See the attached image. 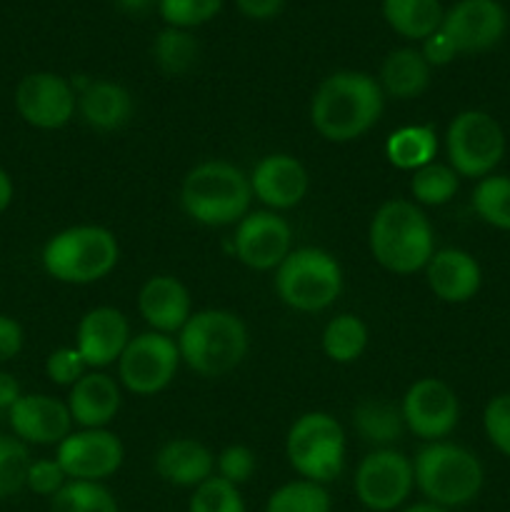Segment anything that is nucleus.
<instances>
[{"label": "nucleus", "instance_id": "nucleus-1", "mask_svg": "<svg viewBox=\"0 0 510 512\" xmlns=\"http://www.w3.org/2000/svg\"><path fill=\"white\" fill-rule=\"evenodd\" d=\"M385 95L380 83L360 70H338L315 88L310 123L328 143H350L373 128L383 115Z\"/></svg>", "mask_w": 510, "mask_h": 512}, {"label": "nucleus", "instance_id": "nucleus-2", "mask_svg": "<svg viewBox=\"0 0 510 512\" xmlns=\"http://www.w3.org/2000/svg\"><path fill=\"white\" fill-rule=\"evenodd\" d=\"M370 255L380 268L395 275L425 270L435 253V235L428 215L413 200H385L368 228Z\"/></svg>", "mask_w": 510, "mask_h": 512}, {"label": "nucleus", "instance_id": "nucleus-3", "mask_svg": "<svg viewBox=\"0 0 510 512\" xmlns=\"http://www.w3.org/2000/svg\"><path fill=\"white\" fill-rule=\"evenodd\" d=\"M180 360L203 378L233 373L250 350V333L243 318L230 310L208 308L190 315L175 338Z\"/></svg>", "mask_w": 510, "mask_h": 512}, {"label": "nucleus", "instance_id": "nucleus-4", "mask_svg": "<svg viewBox=\"0 0 510 512\" xmlns=\"http://www.w3.org/2000/svg\"><path fill=\"white\" fill-rule=\"evenodd\" d=\"M250 178L228 160H203L188 170L180 185L185 215L205 228L240 223L250 213Z\"/></svg>", "mask_w": 510, "mask_h": 512}, {"label": "nucleus", "instance_id": "nucleus-5", "mask_svg": "<svg viewBox=\"0 0 510 512\" xmlns=\"http://www.w3.org/2000/svg\"><path fill=\"white\" fill-rule=\"evenodd\" d=\"M415 488L428 503L440 508H465L480 495L485 470L463 445L438 440L425 443L413 460Z\"/></svg>", "mask_w": 510, "mask_h": 512}, {"label": "nucleus", "instance_id": "nucleus-6", "mask_svg": "<svg viewBox=\"0 0 510 512\" xmlns=\"http://www.w3.org/2000/svg\"><path fill=\"white\" fill-rule=\"evenodd\" d=\"M43 270L65 285H90L108 278L120 260L118 238L103 225H73L43 245Z\"/></svg>", "mask_w": 510, "mask_h": 512}, {"label": "nucleus", "instance_id": "nucleus-7", "mask_svg": "<svg viewBox=\"0 0 510 512\" xmlns=\"http://www.w3.org/2000/svg\"><path fill=\"white\" fill-rule=\"evenodd\" d=\"M275 293L295 313H323L343 293V270L323 248L290 250L275 270Z\"/></svg>", "mask_w": 510, "mask_h": 512}, {"label": "nucleus", "instance_id": "nucleus-8", "mask_svg": "<svg viewBox=\"0 0 510 512\" xmlns=\"http://www.w3.org/2000/svg\"><path fill=\"white\" fill-rule=\"evenodd\" d=\"M345 430L323 410L303 413L290 425L285 438V458L303 480L328 485L345 470Z\"/></svg>", "mask_w": 510, "mask_h": 512}, {"label": "nucleus", "instance_id": "nucleus-9", "mask_svg": "<svg viewBox=\"0 0 510 512\" xmlns=\"http://www.w3.org/2000/svg\"><path fill=\"white\" fill-rule=\"evenodd\" d=\"M448 165L460 178H488L505 155V133L485 110H463L445 130Z\"/></svg>", "mask_w": 510, "mask_h": 512}, {"label": "nucleus", "instance_id": "nucleus-10", "mask_svg": "<svg viewBox=\"0 0 510 512\" xmlns=\"http://www.w3.org/2000/svg\"><path fill=\"white\" fill-rule=\"evenodd\" d=\"M413 488V460L395 448H375L365 455L353 478L355 498L370 512L398 510Z\"/></svg>", "mask_w": 510, "mask_h": 512}, {"label": "nucleus", "instance_id": "nucleus-11", "mask_svg": "<svg viewBox=\"0 0 510 512\" xmlns=\"http://www.w3.org/2000/svg\"><path fill=\"white\" fill-rule=\"evenodd\" d=\"M180 363L183 360L175 338L148 330L130 338L118 360V378L128 393L148 398L173 383Z\"/></svg>", "mask_w": 510, "mask_h": 512}, {"label": "nucleus", "instance_id": "nucleus-12", "mask_svg": "<svg viewBox=\"0 0 510 512\" xmlns=\"http://www.w3.org/2000/svg\"><path fill=\"white\" fill-rule=\"evenodd\" d=\"M405 430L425 443L445 440L455 430L460 418V403L455 390L440 378H420L405 390L403 403Z\"/></svg>", "mask_w": 510, "mask_h": 512}, {"label": "nucleus", "instance_id": "nucleus-13", "mask_svg": "<svg viewBox=\"0 0 510 512\" xmlns=\"http://www.w3.org/2000/svg\"><path fill=\"white\" fill-rule=\"evenodd\" d=\"M15 110L33 128L60 130L78 110V93L63 75L38 70L25 75L15 88Z\"/></svg>", "mask_w": 510, "mask_h": 512}, {"label": "nucleus", "instance_id": "nucleus-14", "mask_svg": "<svg viewBox=\"0 0 510 512\" xmlns=\"http://www.w3.org/2000/svg\"><path fill=\"white\" fill-rule=\"evenodd\" d=\"M55 460L60 463L68 480H83V483H103L113 478L125 460V448L115 433L108 428H95L70 433L58 445Z\"/></svg>", "mask_w": 510, "mask_h": 512}, {"label": "nucleus", "instance_id": "nucleus-15", "mask_svg": "<svg viewBox=\"0 0 510 512\" xmlns=\"http://www.w3.org/2000/svg\"><path fill=\"white\" fill-rule=\"evenodd\" d=\"M233 250L245 268L258 273L278 270L293 250V230L273 210H250L235 228Z\"/></svg>", "mask_w": 510, "mask_h": 512}, {"label": "nucleus", "instance_id": "nucleus-16", "mask_svg": "<svg viewBox=\"0 0 510 512\" xmlns=\"http://www.w3.org/2000/svg\"><path fill=\"white\" fill-rule=\"evenodd\" d=\"M460 53H485L503 40L508 13L498 0H458L440 25Z\"/></svg>", "mask_w": 510, "mask_h": 512}, {"label": "nucleus", "instance_id": "nucleus-17", "mask_svg": "<svg viewBox=\"0 0 510 512\" xmlns=\"http://www.w3.org/2000/svg\"><path fill=\"white\" fill-rule=\"evenodd\" d=\"M250 178L253 198L268 210H290L308 195L310 178L305 165L288 153H270L255 163Z\"/></svg>", "mask_w": 510, "mask_h": 512}, {"label": "nucleus", "instance_id": "nucleus-18", "mask_svg": "<svg viewBox=\"0 0 510 512\" xmlns=\"http://www.w3.org/2000/svg\"><path fill=\"white\" fill-rule=\"evenodd\" d=\"M130 323L118 308L98 305L80 318L75 330V348L90 370H103L118 363L130 343Z\"/></svg>", "mask_w": 510, "mask_h": 512}, {"label": "nucleus", "instance_id": "nucleus-19", "mask_svg": "<svg viewBox=\"0 0 510 512\" xmlns=\"http://www.w3.org/2000/svg\"><path fill=\"white\" fill-rule=\"evenodd\" d=\"M10 430L25 445H55L58 448L73 433V418L63 400L43 393H28L10 408Z\"/></svg>", "mask_w": 510, "mask_h": 512}, {"label": "nucleus", "instance_id": "nucleus-20", "mask_svg": "<svg viewBox=\"0 0 510 512\" xmlns=\"http://www.w3.org/2000/svg\"><path fill=\"white\" fill-rule=\"evenodd\" d=\"M138 313L153 333L173 338L193 315L188 288L173 275H153L138 293Z\"/></svg>", "mask_w": 510, "mask_h": 512}, {"label": "nucleus", "instance_id": "nucleus-21", "mask_svg": "<svg viewBox=\"0 0 510 512\" xmlns=\"http://www.w3.org/2000/svg\"><path fill=\"white\" fill-rule=\"evenodd\" d=\"M425 280L433 295L443 303L460 305L478 295L483 285L478 260L460 248L435 250L433 258L425 265Z\"/></svg>", "mask_w": 510, "mask_h": 512}, {"label": "nucleus", "instance_id": "nucleus-22", "mask_svg": "<svg viewBox=\"0 0 510 512\" xmlns=\"http://www.w3.org/2000/svg\"><path fill=\"white\" fill-rule=\"evenodd\" d=\"M120 403V385L103 370H88L78 383L70 388L68 405L73 425H80L83 430L108 428L118 415Z\"/></svg>", "mask_w": 510, "mask_h": 512}, {"label": "nucleus", "instance_id": "nucleus-23", "mask_svg": "<svg viewBox=\"0 0 510 512\" xmlns=\"http://www.w3.org/2000/svg\"><path fill=\"white\" fill-rule=\"evenodd\" d=\"M153 468L163 483L195 490L215 475V455L195 438H173L158 448Z\"/></svg>", "mask_w": 510, "mask_h": 512}, {"label": "nucleus", "instance_id": "nucleus-24", "mask_svg": "<svg viewBox=\"0 0 510 512\" xmlns=\"http://www.w3.org/2000/svg\"><path fill=\"white\" fill-rule=\"evenodd\" d=\"M133 95L115 80L90 78L78 93V113L88 128L98 133H113L133 118Z\"/></svg>", "mask_w": 510, "mask_h": 512}, {"label": "nucleus", "instance_id": "nucleus-25", "mask_svg": "<svg viewBox=\"0 0 510 512\" xmlns=\"http://www.w3.org/2000/svg\"><path fill=\"white\" fill-rule=\"evenodd\" d=\"M430 65L415 48H398L380 65V90L395 100H413L430 85Z\"/></svg>", "mask_w": 510, "mask_h": 512}, {"label": "nucleus", "instance_id": "nucleus-26", "mask_svg": "<svg viewBox=\"0 0 510 512\" xmlns=\"http://www.w3.org/2000/svg\"><path fill=\"white\" fill-rule=\"evenodd\" d=\"M440 0H383V18L400 38L425 40L443 25Z\"/></svg>", "mask_w": 510, "mask_h": 512}, {"label": "nucleus", "instance_id": "nucleus-27", "mask_svg": "<svg viewBox=\"0 0 510 512\" xmlns=\"http://www.w3.org/2000/svg\"><path fill=\"white\" fill-rule=\"evenodd\" d=\"M438 155V135L433 125H405L385 140V158L398 170H420Z\"/></svg>", "mask_w": 510, "mask_h": 512}, {"label": "nucleus", "instance_id": "nucleus-28", "mask_svg": "<svg viewBox=\"0 0 510 512\" xmlns=\"http://www.w3.org/2000/svg\"><path fill=\"white\" fill-rule=\"evenodd\" d=\"M353 425L360 438L375 448H390L405 430L400 405L383 398L360 400L353 410Z\"/></svg>", "mask_w": 510, "mask_h": 512}, {"label": "nucleus", "instance_id": "nucleus-29", "mask_svg": "<svg viewBox=\"0 0 510 512\" xmlns=\"http://www.w3.org/2000/svg\"><path fill=\"white\" fill-rule=\"evenodd\" d=\"M320 345H323L325 358L333 360V363H355L365 353V348H368V325L353 313L335 315L323 328Z\"/></svg>", "mask_w": 510, "mask_h": 512}, {"label": "nucleus", "instance_id": "nucleus-30", "mask_svg": "<svg viewBox=\"0 0 510 512\" xmlns=\"http://www.w3.org/2000/svg\"><path fill=\"white\" fill-rule=\"evenodd\" d=\"M200 45L190 30L163 28L153 40V60L165 75L190 73L198 65Z\"/></svg>", "mask_w": 510, "mask_h": 512}, {"label": "nucleus", "instance_id": "nucleus-31", "mask_svg": "<svg viewBox=\"0 0 510 512\" xmlns=\"http://www.w3.org/2000/svg\"><path fill=\"white\" fill-rule=\"evenodd\" d=\"M460 188V175L450 168L448 163H433L423 165L415 170L410 178V195H413L415 205H428V208H438V205L450 203Z\"/></svg>", "mask_w": 510, "mask_h": 512}, {"label": "nucleus", "instance_id": "nucleus-32", "mask_svg": "<svg viewBox=\"0 0 510 512\" xmlns=\"http://www.w3.org/2000/svg\"><path fill=\"white\" fill-rule=\"evenodd\" d=\"M333 500L325 485L313 480H290L273 490L265 503V512H330Z\"/></svg>", "mask_w": 510, "mask_h": 512}, {"label": "nucleus", "instance_id": "nucleus-33", "mask_svg": "<svg viewBox=\"0 0 510 512\" xmlns=\"http://www.w3.org/2000/svg\"><path fill=\"white\" fill-rule=\"evenodd\" d=\"M50 512H120V508L103 483L68 480L65 488L50 498Z\"/></svg>", "mask_w": 510, "mask_h": 512}, {"label": "nucleus", "instance_id": "nucleus-34", "mask_svg": "<svg viewBox=\"0 0 510 512\" xmlns=\"http://www.w3.org/2000/svg\"><path fill=\"white\" fill-rule=\"evenodd\" d=\"M473 210L490 228L510 230V175H488L473 190Z\"/></svg>", "mask_w": 510, "mask_h": 512}, {"label": "nucleus", "instance_id": "nucleus-35", "mask_svg": "<svg viewBox=\"0 0 510 512\" xmlns=\"http://www.w3.org/2000/svg\"><path fill=\"white\" fill-rule=\"evenodd\" d=\"M30 463L33 458L23 440H18L15 435H0V500L23 493Z\"/></svg>", "mask_w": 510, "mask_h": 512}, {"label": "nucleus", "instance_id": "nucleus-36", "mask_svg": "<svg viewBox=\"0 0 510 512\" xmlns=\"http://www.w3.org/2000/svg\"><path fill=\"white\" fill-rule=\"evenodd\" d=\"M188 512H248V508H245L240 488L213 475L193 490L188 500Z\"/></svg>", "mask_w": 510, "mask_h": 512}, {"label": "nucleus", "instance_id": "nucleus-37", "mask_svg": "<svg viewBox=\"0 0 510 512\" xmlns=\"http://www.w3.org/2000/svg\"><path fill=\"white\" fill-rule=\"evenodd\" d=\"M225 0H158V13L168 28L193 30L210 23L223 10Z\"/></svg>", "mask_w": 510, "mask_h": 512}, {"label": "nucleus", "instance_id": "nucleus-38", "mask_svg": "<svg viewBox=\"0 0 510 512\" xmlns=\"http://www.w3.org/2000/svg\"><path fill=\"white\" fill-rule=\"evenodd\" d=\"M255 468H258V460L255 453L248 445H228V448L220 450V455L215 458V470H218V478L228 480L230 485L240 488L243 483H248L253 478Z\"/></svg>", "mask_w": 510, "mask_h": 512}, {"label": "nucleus", "instance_id": "nucleus-39", "mask_svg": "<svg viewBox=\"0 0 510 512\" xmlns=\"http://www.w3.org/2000/svg\"><path fill=\"white\" fill-rule=\"evenodd\" d=\"M483 428L493 448L510 458V393L488 400L483 410Z\"/></svg>", "mask_w": 510, "mask_h": 512}, {"label": "nucleus", "instance_id": "nucleus-40", "mask_svg": "<svg viewBox=\"0 0 510 512\" xmlns=\"http://www.w3.org/2000/svg\"><path fill=\"white\" fill-rule=\"evenodd\" d=\"M88 370V363H85L75 345L73 348L53 350L45 360V375L50 378V383L63 385V388H73Z\"/></svg>", "mask_w": 510, "mask_h": 512}, {"label": "nucleus", "instance_id": "nucleus-41", "mask_svg": "<svg viewBox=\"0 0 510 512\" xmlns=\"http://www.w3.org/2000/svg\"><path fill=\"white\" fill-rule=\"evenodd\" d=\"M65 483H68V475L63 473V468H60V463L55 458L33 460L30 463L28 483H25V488L30 493L40 495V498H53V495H58L65 488Z\"/></svg>", "mask_w": 510, "mask_h": 512}, {"label": "nucleus", "instance_id": "nucleus-42", "mask_svg": "<svg viewBox=\"0 0 510 512\" xmlns=\"http://www.w3.org/2000/svg\"><path fill=\"white\" fill-rule=\"evenodd\" d=\"M25 345L23 325L10 315H0V365L18 358Z\"/></svg>", "mask_w": 510, "mask_h": 512}, {"label": "nucleus", "instance_id": "nucleus-43", "mask_svg": "<svg viewBox=\"0 0 510 512\" xmlns=\"http://www.w3.org/2000/svg\"><path fill=\"white\" fill-rule=\"evenodd\" d=\"M420 53L428 60L430 68H443V65L453 63V60L458 58V50H455L453 40H450L443 30H438V33H433L430 38H425Z\"/></svg>", "mask_w": 510, "mask_h": 512}, {"label": "nucleus", "instance_id": "nucleus-44", "mask_svg": "<svg viewBox=\"0 0 510 512\" xmlns=\"http://www.w3.org/2000/svg\"><path fill=\"white\" fill-rule=\"evenodd\" d=\"M238 10L253 20H270L283 10L285 0H235Z\"/></svg>", "mask_w": 510, "mask_h": 512}, {"label": "nucleus", "instance_id": "nucleus-45", "mask_svg": "<svg viewBox=\"0 0 510 512\" xmlns=\"http://www.w3.org/2000/svg\"><path fill=\"white\" fill-rule=\"evenodd\" d=\"M20 398H23V390H20V383L15 380V375L0 370V413H10V408Z\"/></svg>", "mask_w": 510, "mask_h": 512}, {"label": "nucleus", "instance_id": "nucleus-46", "mask_svg": "<svg viewBox=\"0 0 510 512\" xmlns=\"http://www.w3.org/2000/svg\"><path fill=\"white\" fill-rule=\"evenodd\" d=\"M13 198H15L13 178H10V175L5 173V168H0V213H5V210L10 208Z\"/></svg>", "mask_w": 510, "mask_h": 512}, {"label": "nucleus", "instance_id": "nucleus-47", "mask_svg": "<svg viewBox=\"0 0 510 512\" xmlns=\"http://www.w3.org/2000/svg\"><path fill=\"white\" fill-rule=\"evenodd\" d=\"M115 3H118L125 13H145V10L153 3H158V0H115Z\"/></svg>", "mask_w": 510, "mask_h": 512}, {"label": "nucleus", "instance_id": "nucleus-48", "mask_svg": "<svg viewBox=\"0 0 510 512\" xmlns=\"http://www.w3.org/2000/svg\"><path fill=\"white\" fill-rule=\"evenodd\" d=\"M403 512H453V510L440 508V505H433V503H428V500H425V503L410 505V508H405Z\"/></svg>", "mask_w": 510, "mask_h": 512}]
</instances>
